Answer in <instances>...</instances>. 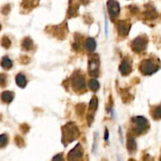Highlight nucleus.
I'll use <instances>...</instances> for the list:
<instances>
[{"label": "nucleus", "mask_w": 161, "mask_h": 161, "mask_svg": "<svg viewBox=\"0 0 161 161\" xmlns=\"http://www.w3.org/2000/svg\"><path fill=\"white\" fill-rule=\"evenodd\" d=\"M132 121L134 124V132L139 134L143 133L149 127V122L145 117H136L132 119Z\"/></svg>", "instance_id": "7ed1b4c3"}, {"label": "nucleus", "mask_w": 161, "mask_h": 161, "mask_svg": "<svg viewBox=\"0 0 161 161\" xmlns=\"http://www.w3.org/2000/svg\"><path fill=\"white\" fill-rule=\"evenodd\" d=\"M0 65H1L2 68H4L6 70H9L13 67V61L9 59V57L4 56L1 59Z\"/></svg>", "instance_id": "ddd939ff"}, {"label": "nucleus", "mask_w": 161, "mask_h": 161, "mask_svg": "<svg viewBox=\"0 0 161 161\" xmlns=\"http://www.w3.org/2000/svg\"><path fill=\"white\" fill-rule=\"evenodd\" d=\"M1 45L2 47H4L5 49H9L11 46V41L7 36H4L1 39Z\"/></svg>", "instance_id": "a211bd4d"}, {"label": "nucleus", "mask_w": 161, "mask_h": 161, "mask_svg": "<svg viewBox=\"0 0 161 161\" xmlns=\"http://www.w3.org/2000/svg\"><path fill=\"white\" fill-rule=\"evenodd\" d=\"M105 141H108V140H109V131H108L107 129H105Z\"/></svg>", "instance_id": "b1692460"}, {"label": "nucleus", "mask_w": 161, "mask_h": 161, "mask_svg": "<svg viewBox=\"0 0 161 161\" xmlns=\"http://www.w3.org/2000/svg\"><path fill=\"white\" fill-rule=\"evenodd\" d=\"M27 79L25 77V75H23L22 73H19L16 76V83L17 85L20 88H25L27 85Z\"/></svg>", "instance_id": "9b49d317"}, {"label": "nucleus", "mask_w": 161, "mask_h": 161, "mask_svg": "<svg viewBox=\"0 0 161 161\" xmlns=\"http://www.w3.org/2000/svg\"><path fill=\"white\" fill-rule=\"evenodd\" d=\"M7 84V76L5 73H0V87H5Z\"/></svg>", "instance_id": "4be33fe9"}, {"label": "nucleus", "mask_w": 161, "mask_h": 161, "mask_svg": "<svg viewBox=\"0 0 161 161\" xmlns=\"http://www.w3.org/2000/svg\"><path fill=\"white\" fill-rule=\"evenodd\" d=\"M0 98H1L2 101H3L4 103H7V104H9V103H10L14 100V94L11 91H4L1 94Z\"/></svg>", "instance_id": "f8f14e48"}, {"label": "nucleus", "mask_w": 161, "mask_h": 161, "mask_svg": "<svg viewBox=\"0 0 161 161\" xmlns=\"http://www.w3.org/2000/svg\"><path fill=\"white\" fill-rule=\"evenodd\" d=\"M160 68V66L153 60H145L141 63L140 65V70L144 75H152L157 72V70Z\"/></svg>", "instance_id": "f03ea898"}, {"label": "nucleus", "mask_w": 161, "mask_h": 161, "mask_svg": "<svg viewBox=\"0 0 161 161\" xmlns=\"http://www.w3.org/2000/svg\"><path fill=\"white\" fill-rule=\"evenodd\" d=\"M83 149L80 144H78L76 147L72 149L68 154V161H81L83 157Z\"/></svg>", "instance_id": "6e6552de"}, {"label": "nucleus", "mask_w": 161, "mask_h": 161, "mask_svg": "<svg viewBox=\"0 0 161 161\" xmlns=\"http://www.w3.org/2000/svg\"><path fill=\"white\" fill-rule=\"evenodd\" d=\"M32 46H33V43H32V40H31L30 38H25L22 42V48L25 50H29L30 49L32 48Z\"/></svg>", "instance_id": "dca6fc26"}, {"label": "nucleus", "mask_w": 161, "mask_h": 161, "mask_svg": "<svg viewBox=\"0 0 161 161\" xmlns=\"http://www.w3.org/2000/svg\"><path fill=\"white\" fill-rule=\"evenodd\" d=\"M7 144H8V137L7 134H0V149L6 147Z\"/></svg>", "instance_id": "6ab92c4d"}, {"label": "nucleus", "mask_w": 161, "mask_h": 161, "mask_svg": "<svg viewBox=\"0 0 161 161\" xmlns=\"http://www.w3.org/2000/svg\"><path fill=\"white\" fill-rule=\"evenodd\" d=\"M127 146L128 150H129L130 152H134V151H135L137 149V145L135 140H134L133 138H131V137H130V138H128Z\"/></svg>", "instance_id": "2eb2a0df"}, {"label": "nucleus", "mask_w": 161, "mask_h": 161, "mask_svg": "<svg viewBox=\"0 0 161 161\" xmlns=\"http://www.w3.org/2000/svg\"><path fill=\"white\" fill-rule=\"evenodd\" d=\"M132 70V65L130 60H124L122 61V63L119 65V71L123 76H127L128 74H130Z\"/></svg>", "instance_id": "9d476101"}, {"label": "nucleus", "mask_w": 161, "mask_h": 161, "mask_svg": "<svg viewBox=\"0 0 161 161\" xmlns=\"http://www.w3.org/2000/svg\"><path fill=\"white\" fill-rule=\"evenodd\" d=\"M152 117L155 119H161V105L157 106L154 109L152 112Z\"/></svg>", "instance_id": "412c9836"}, {"label": "nucleus", "mask_w": 161, "mask_h": 161, "mask_svg": "<svg viewBox=\"0 0 161 161\" xmlns=\"http://www.w3.org/2000/svg\"><path fill=\"white\" fill-rule=\"evenodd\" d=\"M96 42L93 38H88L87 40H86L85 43V47L86 49L88 51L93 52L96 48Z\"/></svg>", "instance_id": "4468645a"}, {"label": "nucleus", "mask_w": 161, "mask_h": 161, "mask_svg": "<svg viewBox=\"0 0 161 161\" xmlns=\"http://www.w3.org/2000/svg\"><path fill=\"white\" fill-rule=\"evenodd\" d=\"M130 24L127 20H120L117 26L118 33L121 36H127L130 29Z\"/></svg>", "instance_id": "1a4fd4ad"}, {"label": "nucleus", "mask_w": 161, "mask_h": 161, "mask_svg": "<svg viewBox=\"0 0 161 161\" xmlns=\"http://www.w3.org/2000/svg\"><path fill=\"white\" fill-rule=\"evenodd\" d=\"M72 87L76 91H82L86 88L85 79L82 74H74L72 77Z\"/></svg>", "instance_id": "20e7f679"}, {"label": "nucleus", "mask_w": 161, "mask_h": 161, "mask_svg": "<svg viewBox=\"0 0 161 161\" xmlns=\"http://www.w3.org/2000/svg\"><path fill=\"white\" fill-rule=\"evenodd\" d=\"M148 39L146 36H138L132 42V49L135 52H141L146 48Z\"/></svg>", "instance_id": "39448f33"}, {"label": "nucleus", "mask_w": 161, "mask_h": 161, "mask_svg": "<svg viewBox=\"0 0 161 161\" xmlns=\"http://www.w3.org/2000/svg\"><path fill=\"white\" fill-rule=\"evenodd\" d=\"M89 87L90 90H92L93 91H97L98 90L99 87H100V84H99L98 81L95 79H92L89 81Z\"/></svg>", "instance_id": "f3484780"}, {"label": "nucleus", "mask_w": 161, "mask_h": 161, "mask_svg": "<svg viewBox=\"0 0 161 161\" xmlns=\"http://www.w3.org/2000/svg\"><path fill=\"white\" fill-rule=\"evenodd\" d=\"M98 98H97L96 97H93L91 101L90 102L89 109L91 110V111H95L97 109V108H98Z\"/></svg>", "instance_id": "aec40b11"}, {"label": "nucleus", "mask_w": 161, "mask_h": 161, "mask_svg": "<svg viewBox=\"0 0 161 161\" xmlns=\"http://www.w3.org/2000/svg\"><path fill=\"white\" fill-rule=\"evenodd\" d=\"M52 161H64V159H63V157L61 154H58L57 156L54 157V159Z\"/></svg>", "instance_id": "5701e85b"}, {"label": "nucleus", "mask_w": 161, "mask_h": 161, "mask_svg": "<svg viewBox=\"0 0 161 161\" xmlns=\"http://www.w3.org/2000/svg\"><path fill=\"white\" fill-rule=\"evenodd\" d=\"M1 28H2V26H1V25H0V30H1Z\"/></svg>", "instance_id": "a878e982"}, {"label": "nucleus", "mask_w": 161, "mask_h": 161, "mask_svg": "<svg viewBox=\"0 0 161 161\" xmlns=\"http://www.w3.org/2000/svg\"><path fill=\"white\" fill-rule=\"evenodd\" d=\"M99 61L98 56L95 54L92 56L89 60V73L92 76H98L99 74Z\"/></svg>", "instance_id": "423d86ee"}, {"label": "nucleus", "mask_w": 161, "mask_h": 161, "mask_svg": "<svg viewBox=\"0 0 161 161\" xmlns=\"http://www.w3.org/2000/svg\"><path fill=\"white\" fill-rule=\"evenodd\" d=\"M63 133V143L66 145L72 141L76 140L79 136V131L74 123H67L65 127H63L62 129Z\"/></svg>", "instance_id": "f257e3e1"}, {"label": "nucleus", "mask_w": 161, "mask_h": 161, "mask_svg": "<svg viewBox=\"0 0 161 161\" xmlns=\"http://www.w3.org/2000/svg\"><path fill=\"white\" fill-rule=\"evenodd\" d=\"M80 2L83 3V4L86 5L87 3H88V2H89V0H80Z\"/></svg>", "instance_id": "393cba45"}, {"label": "nucleus", "mask_w": 161, "mask_h": 161, "mask_svg": "<svg viewBox=\"0 0 161 161\" xmlns=\"http://www.w3.org/2000/svg\"><path fill=\"white\" fill-rule=\"evenodd\" d=\"M107 8L110 17L112 19H116L120 12V7L119 2L116 0H109L107 2Z\"/></svg>", "instance_id": "0eeeda50"}]
</instances>
